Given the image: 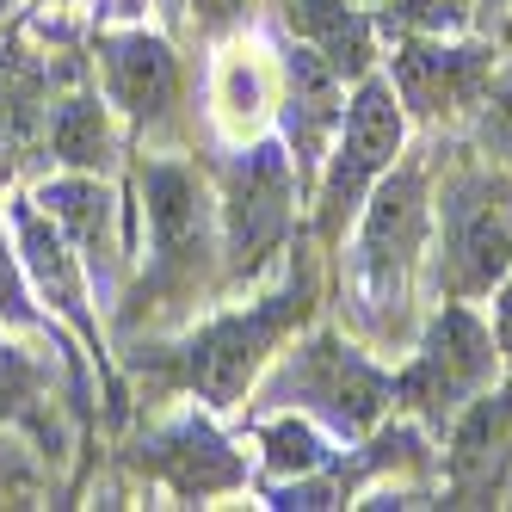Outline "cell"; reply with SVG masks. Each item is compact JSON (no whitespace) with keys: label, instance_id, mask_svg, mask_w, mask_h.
I'll use <instances>...</instances> for the list:
<instances>
[{"label":"cell","instance_id":"cell-23","mask_svg":"<svg viewBox=\"0 0 512 512\" xmlns=\"http://www.w3.org/2000/svg\"><path fill=\"white\" fill-rule=\"evenodd\" d=\"M482 149L512 167V68H494L488 99H482Z\"/></svg>","mask_w":512,"mask_h":512},{"label":"cell","instance_id":"cell-12","mask_svg":"<svg viewBox=\"0 0 512 512\" xmlns=\"http://www.w3.org/2000/svg\"><path fill=\"white\" fill-rule=\"evenodd\" d=\"M278 118H284V149L297 161L303 179L321 173L327 142H334L340 118H346V75L327 56H315L309 44L290 38L284 50V93H278Z\"/></svg>","mask_w":512,"mask_h":512},{"label":"cell","instance_id":"cell-22","mask_svg":"<svg viewBox=\"0 0 512 512\" xmlns=\"http://www.w3.org/2000/svg\"><path fill=\"white\" fill-rule=\"evenodd\" d=\"M0 321L7 327H38V303H31V278H25V260L13 235L0 229Z\"/></svg>","mask_w":512,"mask_h":512},{"label":"cell","instance_id":"cell-28","mask_svg":"<svg viewBox=\"0 0 512 512\" xmlns=\"http://www.w3.org/2000/svg\"><path fill=\"white\" fill-rule=\"evenodd\" d=\"M506 13H512V0H475V19H482V25H494Z\"/></svg>","mask_w":512,"mask_h":512},{"label":"cell","instance_id":"cell-9","mask_svg":"<svg viewBox=\"0 0 512 512\" xmlns=\"http://www.w3.org/2000/svg\"><path fill=\"white\" fill-rule=\"evenodd\" d=\"M494 50L488 44H457V38H401L389 56V87L408 118L426 124H451L488 99L494 81Z\"/></svg>","mask_w":512,"mask_h":512},{"label":"cell","instance_id":"cell-27","mask_svg":"<svg viewBox=\"0 0 512 512\" xmlns=\"http://www.w3.org/2000/svg\"><path fill=\"white\" fill-rule=\"evenodd\" d=\"M149 7H186V0H99V19H136V13H149Z\"/></svg>","mask_w":512,"mask_h":512},{"label":"cell","instance_id":"cell-16","mask_svg":"<svg viewBox=\"0 0 512 512\" xmlns=\"http://www.w3.org/2000/svg\"><path fill=\"white\" fill-rule=\"evenodd\" d=\"M44 149L68 173H112L118 167V130L99 93H62L44 112Z\"/></svg>","mask_w":512,"mask_h":512},{"label":"cell","instance_id":"cell-21","mask_svg":"<svg viewBox=\"0 0 512 512\" xmlns=\"http://www.w3.org/2000/svg\"><path fill=\"white\" fill-rule=\"evenodd\" d=\"M216 105H223V124H229L235 136H247V130H253V118L266 112L260 68H247L235 50H229V62H223V87H216Z\"/></svg>","mask_w":512,"mask_h":512},{"label":"cell","instance_id":"cell-3","mask_svg":"<svg viewBox=\"0 0 512 512\" xmlns=\"http://www.w3.org/2000/svg\"><path fill=\"white\" fill-rule=\"evenodd\" d=\"M512 266V173L506 167H457L432 198V247L426 272L438 303H482Z\"/></svg>","mask_w":512,"mask_h":512},{"label":"cell","instance_id":"cell-14","mask_svg":"<svg viewBox=\"0 0 512 512\" xmlns=\"http://www.w3.org/2000/svg\"><path fill=\"white\" fill-rule=\"evenodd\" d=\"M38 204L50 210V223L68 235V247L81 253L87 284L112 297L124 272V241H118V198L99 173H62L50 186H38Z\"/></svg>","mask_w":512,"mask_h":512},{"label":"cell","instance_id":"cell-24","mask_svg":"<svg viewBox=\"0 0 512 512\" xmlns=\"http://www.w3.org/2000/svg\"><path fill=\"white\" fill-rule=\"evenodd\" d=\"M31 401H38V364L13 346H0V414H25Z\"/></svg>","mask_w":512,"mask_h":512},{"label":"cell","instance_id":"cell-7","mask_svg":"<svg viewBox=\"0 0 512 512\" xmlns=\"http://www.w3.org/2000/svg\"><path fill=\"white\" fill-rule=\"evenodd\" d=\"M401 142H408V112L389 87V75H364L358 93L346 99V118L327 142L321 161V192H315V235L321 241H346V229L358 223L371 186L401 161Z\"/></svg>","mask_w":512,"mask_h":512},{"label":"cell","instance_id":"cell-11","mask_svg":"<svg viewBox=\"0 0 512 512\" xmlns=\"http://www.w3.org/2000/svg\"><path fill=\"white\" fill-rule=\"evenodd\" d=\"M142 469L179 500H210V494H235L247 488V457L216 432L204 414L167 420L142 438Z\"/></svg>","mask_w":512,"mask_h":512},{"label":"cell","instance_id":"cell-30","mask_svg":"<svg viewBox=\"0 0 512 512\" xmlns=\"http://www.w3.org/2000/svg\"><path fill=\"white\" fill-rule=\"evenodd\" d=\"M358 7H383V0H358Z\"/></svg>","mask_w":512,"mask_h":512},{"label":"cell","instance_id":"cell-20","mask_svg":"<svg viewBox=\"0 0 512 512\" xmlns=\"http://www.w3.org/2000/svg\"><path fill=\"white\" fill-rule=\"evenodd\" d=\"M389 25L401 38H463L475 25V0H395Z\"/></svg>","mask_w":512,"mask_h":512},{"label":"cell","instance_id":"cell-13","mask_svg":"<svg viewBox=\"0 0 512 512\" xmlns=\"http://www.w3.org/2000/svg\"><path fill=\"white\" fill-rule=\"evenodd\" d=\"M93 62H99L105 99H112L130 124H142V130L161 124L179 105V87H186L173 44L161 38V31H142V25L136 31H105Z\"/></svg>","mask_w":512,"mask_h":512},{"label":"cell","instance_id":"cell-15","mask_svg":"<svg viewBox=\"0 0 512 512\" xmlns=\"http://www.w3.org/2000/svg\"><path fill=\"white\" fill-rule=\"evenodd\" d=\"M278 19L297 44L327 56L346 81H364L377 62V31L358 13V0H278Z\"/></svg>","mask_w":512,"mask_h":512},{"label":"cell","instance_id":"cell-4","mask_svg":"<svg viewBox=\"0 0 512 512\" xmlns=\"http://www.w3.org/2000/svg\"><path fill=\"white\" fill-rule=\"evenodd\" d=\"M260 401L266 408L309 414L334 438H364V432H377V420L389 414L395 377L371 352H358L346 334L327 327V334H309L303 346H290V352H278L266 364Z\"/></svg>","mask_w":512,"mask_h":512},{"label":"cell","instance_id":"cell-5","mask_svg":"<svg viewBox=\"0 0 512 512\" xmlns=\"http://www.w3.org/2000/svg\"><path fill=\"white\" fill-rule=\"evenodd\" d=\"M500 340L475 315V303H438L414 340V358L395 371V408H408L420 426L445 432L482 389L500 377Z\"/></svg>","mask_w":512,"mask_h":512},{"label":"cell","instance_id":"cell-29","mask_svg":"<svg viewBox=\"0 0 512 512\" xmlns=\"http://www.w3.org/2000/svg\"><path fill=\"white\" fill-rule=\"evenodd\" d=\"M7 13H13V0H0V19H7Z\"/></svg>","mask_w":512,"mask_h":512},{"label":"cell","instance_id":"cell-8","mask_svg":"<svg viewBox=\"0 0 512 512\" xmlns=\"http://www.w3.org/2000/svg\"><path fill=\"white\" fill-rule=\"evenodd\" d=\"M142 223H149V278L142 297H192L210 272V235H216V210L210 192L192 167L179 161H149L142 167Z\"/></svg>","mask_w":512,"mask_h":512},{"label":"cell","instance_id":"cell-18","mask_svg":"<svg viewBox=\"0 0 512 512\" xmlns=\"http://www.w3.org/2000/svg\"><path fill=\"white\" fill-rule=\"evenodd\" d=\"M506 432H512V389H482L469 401V408L451 420V482L469 488V482H482L494 451L506 445Z\"/></svg>","mask_w":512,"mask_h":512},{"label":"cell","instance_id":"cell-1","mask_svg":"<svg viewBox=\"0 0 512 512\" xmlns=\"http://www.w3.org/2000/svg\"><path fill=\"white\" fill-rule=\"evenodd\" d=\"M352 321L377 346H395L414 321V284L432 247V186L420 161H395L352 223Z\"/></svg>","mask_w":512,"mask_h":512},{"label":"cell","instance_id":"cell-10","mask_svg":"<svg viewBox=\"0 0 512 512\" xmlns=\"http://www.w3.org/2000/svg\"><path fill=\"white\" fill-rule=\"evenodd\" d=\"M13 247H19V260H25L31 297H44V303L93 346V358L105 364V334H99V315H93L87 266H81V253L68 247V235L50 223V210H44L38 198H19V204H13Z\"/></svg>","mask_w":512,"mask_h":512},{"label":"cell","instance_id":"cell-19","mask_svg":"<svg viewBox=\"0 0 512 512\" xmlns=\"http://www.w3.org/2000/svg\"><path fill=\"white\" fill-rule=\"evenodd\" d=\"M260 463L278 482H297V475H315L321 463H334V445H327V426H315L309 414H278L260 420Z\"/></svg>","mask_w":512,"mask_h":512},{"label":"cell","instance_id":"cell-17","mask_svg":"<svg viewBox=\"0 0 512 512\" xmlns=\"http://www.w3.org/2000/svg\"><path fill=\"white\" fill-rule=\"evenodd\" d=\"M44 62H31L25 50L0 44V179H7L31 149H44Z\"/></svg>","mask_w":512,"mask_h":512},{"label":"cell","instance_id":"cell-2","mask_svg":"<svg viewBox=\"0 0 512 512\" xmlns=\"http://www.w3.org/2000/svg\"><path fill=\"white\" fill-rule=\"evenodd\" d=\"M309 309H315V272H309V260H297V272H290L266 303L216 315L179 352H167V371H173L179 389H192L204 408L223 414L235 401H247V389L266 377V364L309 321Z\"/></svg>","mask_w":512,"mask_h":512},{"label":"cell","instance_id":"cell-26","mask_svg":"<svg viewBox=\"0 0 512 512\" xmlns=\"http://www.w3.org/2000/svg\"><path fill=\"white\" fill-rule=\"evenodd\" d=\"M494 340H500V352L512 358V266H506V278L494 284Z\"/></svg>","mask_w":512,"mask_h":512},{"label":"cell","instance_id":"cell-25","mask_svg":"<svg viewBox=\"0 0 512 512\" xmlns=\"http://www.w3.org/2000/svg\"><path fill=\"white\" fill-rule=\"evenodd\" d=\"M186 7H192V19L204 31H229V25L247 19V0H186Z\"/></svg>","mask_w":512,"mask_h":512},{"label":"cell","instance_id":"cell-6","mask_svg":"<svg viewBox=\"0 0 512 512\" xmlns=\"http://www.w3.org/2000/svg\"><path fill=\"white\" fill-rule=\"evenodd\" d=\"M297 186L303 173L284 142H247L216 167V229H223V272L229 284L272 266V253L297 229Z\"/></svg>","mask_w":512,"mask_h":512}]
</instances>
